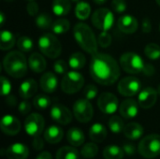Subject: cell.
Wrapping results in <instances>:
<instances>
[{
	"mask_svg": "<svg viewBox=\"0 0 160 159\" xmlns=\"http://www.w3.org/2000/svg\"><path fill=\"white\" fill-rule=\"evenodd\" d=\"M89 71L93 80L101 85H112L120 76V67L115 59L102 52L92 55Z\"/></svg>",
	"mask_w": 160,
	"mask_h": 159,
	"instance_id": "cell-1",
	"label": "cell"
},
{
	"mask_svg": "<svg viewBox=\"0 0 160 159\" xmlns=\"http://www.w3.org/2000/svg\"><path fill=\"white\" fill-rule=\"evenodd\" d=\"M73 35L75 40L83 51L92 55L98 52V40L93 30L86 23H77L74 26Z\"/></svg>",
	"mask_w": 160,
	"mask_h": 159,
	"instance_id": "cell-2",
	"label": "cell"
},
{
	"mask_svg": "<svg viewBox=\"0 0 160 159\" xmlns=\"http://www.w3.org/2000/svg\"><path fill=\"white\" fill-rule=\"evenodd\" d=\"M3 67L5 71L13 78H22L27 72V61L22 52L13 51L8 52L4 60Z\"/></svg>",
	"mask_w": 160,
	"mask_h": 159,
	"instance_id": "cell-3",
	"label": "cell"
},
{
	"mask_svg": "<svg viewBox=\"0 0 160 159\" xmlns=\"http://www.w3.org/2000/svg\"><path fill=\"white\" fill-rule=\"evenodd\" d=\"M38 48L40 52L49 58H57L62 51L61 42L52 34L42 35L38 39Z\"/></svg>",
	"mask_w": 160,
	"mask_h": 159,
	"instance_id": "cell-4",
	"label": "cell"
},
{
	"mask_svg": "<svg viewBox=\"0 0 160 159\" xmlns=\"http://www.w3.org/2000/svg\"><path fill=\"white\" fill-rule=\"evenodd\" d=\"M139 154L145 158H155L160 155V135L151 134L144 137L138 146Z\"/></svg>",
	"mask_w": 160,
	"mask_h": 159,
	"instance_id": "cell-5",
	"label": "cell"
},
{
	"mask_svg": "<svg viewBox=\"0 0 160 159\" xmlns=\"http://www.w3.org/2000/svg\"><path fill=\"white\" fill-rule=\"evenodd\" d=\"M120 66L124 71L129 74H138L143 71L145 64L138 53L128 52L121 55Z\"/></svg>",
	"mask_w": 160,
	"mask_h": 159,
	"instance_id": "cell-6",
	"label": "cell"
},
{
	"mask_svg": "<svg viewBox=\"0 0 160 159\" xmlns=\"http://www.w3.org/2000/svg\"><path fill=\"white\" fill-rule=\"evenodd\" d=\"M84 84V78L77 71H69L65 74L61 82V88L66 94H75L79 92Z\"/></svg>",
	"mask_w": 160,
	"mask_h": 159,
	"instance_id": "cell-7",
	"label": "cell"
},
{
	"mask_svg": "<svg viewBox=\"0 0 160 159\" xmlns=\"http://www.w3.org/2000/svg\"><path fill=\"white\" fill-rule=\"evenodd\" d=\"M114 22V16L109 8L101 7L97 9L92 15V23L101 31L110 30Z\"/></svg>",
	"mask_w": 160,
	"mask_h": 159,
	"instance_id": "cell-8",
	"label": "cell"
},
{
	"mask_svg": "<svg viewBox=\"0 0 160 159\" xmlns=\"http://www.w3.org/2000/svg\"><path fill=\"white\" fill-rule=\"evenodd\" d=\"M73 114L81 123H88L93 118L94 110L92 104L86 98L78 99L73 104Z\"/></svg>",
	"mask_w": 160,
	"mask_h": 159,
	"instance_id": "cell-9",
	"label": "cell"
},
{
	"mask_svg": "<svg viewBox=\"0 0 160 159\" xmlns=\"http://www.w3.org/2000/svg\"><path fill=\"white\" fill-rule=\"evenodd\" d=\"M117 90L124 97H133L142 91V82L136 77H126L119 82Z\"/></svg>",
	"mask_w": 160,
	"mask_h": 159,
	"instance_id": "cell-10",
	"label": "cell"
},
{
	"mask_svg": "<svg viewBox=\"0 0 160 159\" xmlns=\"http://www.w3.org/2000/svg\"><path fill=\"white\" fill-rule=\"evenodd\" d=\"M44 126L45 121L38 113H31L24 121V129L32 137L39 136L44 129Z\"/></svg>",
	"mask_w": 160,
	"mask_h": 159,
	"instance_id": "cell-11",
	"label": "cell"
},
{
	"mask_svg": "<svg viewBox=\"0 0 160 159\" xmlns=\"http://www.w3.org/2000/svg\"><path fill=\"white\" fill-rule=\"evenodd\" d=\"M98 106L103 113L112 114L118 109V98L112 93H103L98 99Z\"/></svg>",
	"mask_w": 160,
	"mask_h": 159,
	"instance_id": "cell-12",
	"label": "cell"
},
{
	"mask_svg": "<svg viewBox=\"0 0 160 159\" xmlns=\"http://www.w3.org/2000/svg\"><path fill=\"white\" fill-rule=\"evenodd\" d=\"M51 117L53 121L60 125H68L72 121V113L70 111L61 104H55L51 109Z\"/></svg>",
	"mask_w": 160,
	"mask_h": 159,
	"instance_id": "cell-13",
	"label": "cell"
},
{
	"mask_svg": "<svg viewBox=\"0 0 160 159\" xmlns=\"http://www.w3.org/2000/svg\"><path fill=\"white\" fill-rule=\"evenodd\" d=\"M158 100V91L153 87H146L140 92L138 102L142 109L152 108Z\"/></svg>",
	"mask_w": 160,
	"mask_h": 159,
	"instance_id": "cell-14",
	"label": "cell"
},
{
	"mask_svg": "<svg viewBox=\"0 0 160 159\" xmlns=\"http://www.w3.org/2000/svg\"><path fill=\"white\" fill-rule=\"evenodd\" d=\"M1 129L2 131L8 135V136H14L17 135L21 130V123L20 121L11 115H6L1 120Z\"/></svg>",
	"mask_w": 160,
	"mask_h": 159,
	"instance_id": "cell-15",
	"label": "cell"
},
{
	"mask_svg": "<svg viewBox=\"0 0 160 159\" xmlns=\"http://www.w3.org/2000/svg\"><path fill=\"white\" fill-rule=\"evenodd\" d=\"M138 21L132 15H123L118 19L117 26L122 33L133 34L138 29Z\"/></svg>",
	"mask_w": 160,
	"mask_h": 159,
	"instance_id": "cell-16",
	"label": "cell"
},
{
	"mask_svg": "<svg viewBox=\"0 0 160 159\" xmlns=\"http://www.w3.org/2000/svg\"><path fill=\"white\" fill-rule=\"evenodd\" d=\"M139 112V105L136 100L128 98L124 100L120 107H119V112L122 117L126 119H132L134 118Z\"/></svg>",
	"mask_w": 160,
	"mask_h": 159,
	"instance_id": "cell-17",
	"label": "cell"
},
{
	"mask_svg": "<svg viewBox=\"0 0 160 159\" xmlns=\"http://www.w3.org/2000/svg\"><path fill=\"white\" fill-rule=\"evenodd\" d=\"M39 84L42 91L45 93H53L57 89L58 79L52 72H46L41 76Z\"/></svg>",
	"mask_w": 160,
	"mask_h": 159,
	"instance_id": "cell-18",
	"label": "cell"
},
{
	"mask_svg": "<svg viewBox=\"0 0 160 159\" xmlns=\"http://www.w3.org/2000/svg\"><path fill=\"white\" fill-rule=\"evenodd\" d=\"M28 154L27 146L22 143H14L6 150V156L8 159H26Z\"/></svg>",
	"mask_w": 160,
	"mask_h": 159,
	"instance_id": "cell-19",
	"label": "cell"
},
{
	"mask_svg": "<svg viewBox=\"0 0 160 159\" xmlns=\"http://www.w3.org/2000/svg\"><path fill=\"white\" fill-rule=\"evenodd\" d=\"M28 65H29L31 70H33L36 73L43 72L47 67L45 58L40 53H38V52H34L29 56Z\"/></svg>",
	"mask_w": 160,
	"mask_h": 159,
	"instance_id": "cell-20",
	"label": "cell"
},
{
	"mask_svg": "<svg viewBox=\"0 0 160 159\" xmlns=\"http://www.w3.org/2000/svg\"><path fill=\"white\" fill-rule=\"evenodd\" d=\"M37 91H38V83L33 79H28L24 81L20 85L19 88V94L24 99L32 97L37 93Z\"/></svg>",
	"mask_w": 160,
	"mask_h": 159,
	"instance_id": "cell-21",
	"label": "cell"
},
{
	"mask_svg": "<svg viewBox=\"0 0 160 159\" xmlns=\"http://www.w3.org/2000/svg\"><path fill=\"white\" fill-rule=\"evenodd\" d=\"M63 136H64L63 129L57 126L49 127L45 130V133H44L45 141L51 144H56L59 142H61V140L63 139Z\"/></svg>",
	"mask_w": 160,
	"mask_h": 159,
	"instance_id": "cell-22",
	"label": "cell"
},
{
	"mask_svg": "<svg viewBox=\"0 0 160 159\" xmlns=\"http://www.w3.org/2000/svg\"><path fill=\"white\" fill-rule=\"evenodd\" d=\"M89 137L94 142H102L107 137V130L101 124H94L89 129Z\"/></svg>",
	"mask_w": 160,
	"mask_h": 159,
	"instance_id": "cell-23",
	"label": "cell"
},
{
	"mask_svg": "<svg viewBox=\"0 0 160 159\" xmlns=\"http://www.w3.org/2000/svg\"><path fill=\"white\" fill-rule=\"evenodd\" d=\"M124 134L129 140H138L143 134V127L138 123H129L125 126Z\"/></svg>",
	"mask_w": 160,
	"mask_h": 159,
	"instance_id": "cell-24",
	"label": "cell"
},
{
	"mask_svg": "<svg viewBox=\"0 0 160 159\" xmlns=\"http://www.w3.org/2000/svg\"><path fill=\"white\" fill-rule=\"evenodd\" d=\"M71 8V0H53L52 12L56 16H66Z\"/></svg>",
	"mask_w": 160,
	"mask_h": 159,
	"instance_id": "cell-25",
	"label": "cell"
},
{
	"mask_svg": "<svg viewBox=\"0 0 160 159\" xmlns=\"http://www.w3.org/2000/svg\"><path fill=\"white\" fill-rule=\"evenodd\" d=\"M67 139L72 146H81L84 142V134L81 129L72 127L68 131Z\"/></svg>",
	"mask_w": 160,
	"mask_h": 159,
	"instance_id": "cell-26",
	"label": "cell"
},
{
	"mask_svg": "<svg viewBox=\"0 0 160 159\" xmlns=\"http://www.w3.org/2000/svg\"><path fill=\"white\" fill-rule=\"evenodd\" d=\"M0 37H1L0 49L2 51H7V50H10L11 48H13L15 44V36L13 33L8 30H2Z\"/></svg>",
	"mask_w": 160,
	"mask_h": 159,
	"instance_id": "cell-27",
	"label": "cell"
},
{
	"mask_svg": "<svg viewBox=\"0 0 160 159\" xmlns=\"http://www.w3.org/2000/svg\"><path fill=\"white\" fill-rule=\"evenodd\" d=\"M125 152L116 145H109L103 150V157L105 159H123Z\"/></svg>",
	"mask_w": 160,
	"mask_h": 159,
	"instance_id": "cell-28",
	"label": "cell"
},
{
	"mask_svg": "<svg viewBox=\"0 0 160 159\" xmlns=\"http://www.w3.org/2000/svg\"><path fill=\"white\" fill-rule=\"evenodd\" d=\"M85 62H86L85 56L82 52H79L72 53L68 59V65L74 70L82 69L84 67Z\"/></svg>",
	"mask_w": 160,
	"mask_h": 159,
	"instance_id": "cell-29",
	"label": "cell"
},
{
	"mask_svg": "<svg viewBox=\"0 0 160 159\" xmlns=\"http://www.w3.org/2000/svg\"><path fill=\"white\" fill-rule=\"evenodd\" d=\"M91 13V7L85 1H80L77 3L75 7L76 17L80 20H86L89 18Z\"/></svg>",
	"mask_w": 160,
	"mask_h": 159,
	"instance_id": "cell-30",
	"label": "cell"
},
{
	"mask_svg": "<svg viewBox=\"0 0 160 159\" xmlns=\"http://www.w3.org/2000/svg\"><path fill=\"white\" fill-rule=\"evenodd\" d=\"M56 159H79V152L73 147L64 146L57 151Z\"/></svg>",
	"mask_w": 160,
	"mask_h": 159,
	"instance_id": "cell-31",
	"label": "cell"
},
{
	"mask_svg": "<svg viewBox=\"0 0 160 159\" xmlns=\"http://www.w3.org/2000/svg\"><path fill=\"white\" fill-rule=\"evenodd\" d=\"M69 27H70V23L67 19H58L52 22L51 29L52 33L61 35L67 33L69 30Z\"/></svg>",
	"mask_w": 160,
	"mask_h": 159,
	"instance_id": "cell-32",
	"label": "cell"
},
{
	"mask_svg": "<svg viewBox=\"0 0 160 159\" xmlns=\"http://www.w3.org/2000/svg\"><path fill=\"white\" fill-rule=\"evenodd\" d=\"M109 127L111 131H112L115 134H118L122 131H124L125 128V124L122 118L119 116H112L109 120Z\"/></svg>",
	"mask_w": 160,
	"mask_h": 159,
	"instance_id": "cell-33",
	"label": "cell"
},
{
	"mask_svg": "<svg viewBox=\"0 0 160 159\" xmlns=\"http://www.w3.org/2000/svg\"><path fill=\"white\" fill-rule=\"evenodd\" d=\"M145 55L151 60H157L160 58V46L156 43H149L144 49Z\"/></svg>",
	"mask_w": 160,
	"mask_h": 159,
	"instance_id": "cell-34",
	"label": "cell"
},
{
	"mask_svg": "<svg viewBox=\"0 0 160 159\" xmlns=\"http://www.w3.org/2000/svg\"><path fill=\"white\" fill-rule=\"evenodd\" d=\"M36 24L40 29H48L52 26V17L48 13H41L36 17Z\"/></svg>",
	"mask_w": 160,
	"mask_h": 159,
	"instance_id": "cell-35",
	"label": "cell"
},
{
	"mask_svg": "<svg viewBox=\"0 0 160 159\" xmlns=\"http://www.w3.org/2000/svg\"><path fill=\"white\" fill-rule=\"evenodd\" d=\"M33 104L36 109L44 110L51 105V98L45 95H38L33 100Z\"/></svg>",
	"mask_w": 160,
	"mask_h": 159,
	"instance_id": "cell-36",
	"label": "cell"
},
{
	"mask_svg": "<svg viewBox=\"0 0 160 159\" xmlns=\"http://www.w3.org/2000/svg\"><path fill=\"white\" fill-rule=\"evenodd\" d=\"M17 47L22 52H29L33 49V41L28 37H21L17 40Z\"/></svg>",
	"mask_w": 160,
	"mask_h": 159,
	"instance_id": "cell-37",
	"label": "cell"
},
{
	"mask_svg": "<svg viewBox=\"0 0 160 159\" xmlns=\"http://www.w3.org/2000/svg\"><path fill=\"white\" fill-rule=\"evenodd\" d=\"M98 148L97 144L91 142V143L85 144L82 147L81 154L85 158H93L98 155Z\"/></svg>",
	"mask_w": 160,
	"mask_h": 159,
	"instance_id": "cell-38",
	"label": "cell"
},
{
	"mask_svg": "<svg viewBox=\"0 0 160 159\" xmlns=\"http://www.w3.org/2000/svg\"><path fill=\"white\" fill-rule=\"evenodd\" d=\"M98 87L96 85L88 84L83 89L82 95H83L84 98H86L88 100H92V99L96 98V97L98 96Z\"/></svg>",
	"mask_w": 160,
	"mask_h": 159,
	"instance_id": "cell-39",
	"label": "cell"
},
{
	"mask_svg": "<svg viewBox=\"0 0 160 159\" xmlns=\"http://www.w3.org/2000/svg\"><path fill=\"white\" fill-rule=\"evenodd\" d=\"M98 43L102 48H108L112 44V36L107 31H102L98 35Z\"/></svg>",
	"mask_w": 160,
	"mask_h": 159,
	"instance_id": "cell-40",
	"label": "cell"
},
{
	"mask_svg": "<svg viewBox=\"0 0 160 159\" xmlns=\"http://www.w3.org/2000/svg\"><path fill=\"white\" fill-rule=\"evenodd\" d=\"M69 65H68V63L64 60H57L53 63V70L55 71V73L59 74V75H65L66 73H68V67Z\"/></svg>",
	"mask_w": 160,
	"mask_h": 159,
	"instance_id": "cell-41",
	"label": "cell"
},
{
	"mask_svg": "<svg viewBox=\"0 0 160 159\" xmlns=\"http://www.w3.org/2000/svg\"><path fill=\"white\" fill-rule=\"evenodd\" d=\"M112 7L115 12L122 13V12L126 11V9L128 7V4H127L126 0H112Z\"/></svg>",
	"mask_w": 160,
	"mask_h": 159,
	"instance_id": "cell-42",
	"label": "cell"
},
{
	"mask_svg": "<svg viewBox=\"0 0 160 159\" xmlns=\"http://www.w3.org/2000/svg\"><path fill=\"white\" fill-rule=\"evenodd\" d=\"M11 90L10 82L5 77L1 76V95L2 96H8Z\"/></svg>",
	"mask_w": 160,
	"mask_h": 159,
	"instance_id": "cell-43",
	"label": "cell"
},
{
	"mask_svg": "<svg viewBox=\"0 0 160 159\" xmlns=\"http://www.w3.org/2000/svg\"><path fill=\"white\" fill-rule=\"evenodd\" d=\"M26 10H27V13L30 15V16H36L38 12V5L37 2L34 1H29V3L27 4V7H26Z\"/></svg>",
	"mask_w": 160,
	"mask_h": 159,
	"instance_id": "cell-44",
	"label": "cell"
},
{
	"mask_svg": "<svg viewBox=\"0 0 160 159\" xmlns=\"http://www.w3.org/2000/svg\"><path fill=\"white\" fill-rule=\"evenodd\" d=\"M18 110H19V112L21 114H27L30 111H31V104L26 101V100H23L20 103L19 107H18Z\"/></svg>",
	"mask_w": 160,
	"mask_h": 159,
	"instance_id": "cell-45",
	"label": "cell"
},
{
	"mask_svg": "<svg viewBox=\"0 0 160 159\" xmlns=\"http://www.w3.org/2000/svg\"><path fill=\"white\" fill-rule=\"evenodd\" d=\"M142 29L143 33H150L152 30V23H151V20L149 18H144L142 20Z\"/></svg>",
	"mask_w": 160,
	"mask_h": 159,
	"instance_id": "cell-46",
	"label": "cell"
},
{
	"mask_svg": "<svg viewBox=\"0 0 160 159\" xmlns=\"http://www.w3.org/2000/svg\"><path fill=\"white\" fill-rule=\"evenodd\" d=\"M32 144H33V147H34L35 150L39 151V150H41V149L43 148L44 142H43V140H42L41 138H39V136H37V137H35V139H34Z\"/></svg>",
	"mask_w": 160,
	"mask_h": 159,
	"instance_id": "cell-47",
	"label": "cell"
},
{
	"mask_svg": "<svg viewBox=\"0 0 160 159\" xmlns=\"http://www.w3.org/2000/svg\"><path fill=\"white\" fill-rule=\"evenodd\" d=\"M123 150H124L126 155L133 156L135 154V152H136V147H135V145H133L131 143H128V144H125L123 146Z\"/></svg>",
	"mask_w": 160,
	"mask_h": 159,
	"instance_id": "cell-48",
	"label": "cell"
},
{
	"mask_svg": "<svg viewBox=\"0 0 160 159\" xmlns=\"http://www.w3.org/2000/svg\"><path fill=\"white\" fill-rule=\"evenodd\" d=\"M146 76H152L154 73H155V68L152 65H145L144 66V68H143V71H142Z\"/></svg>",
	"mask_w": 160,
	"mask_h": 159,
	"instance_id": "cell-49",
	"label": "cell"
},
{
	"mask_svg": "<svg viewBox=\"0 0 160 159\" xmlns=\"http://www.w3.org/2000/svg\"><path fill=\"white\" fill-rule=\"evenodd\" d=\"M6 102H7V104H8V106L13 107V106L16 105L17 100H16V98H15L13 96H8V97H7V99H6Z\"/></svg>",
	"mask_w": 160,
	"mask_h": 159,
	"instance_id": "cell-50",
	"label": "cell"
},
{
	"mask_svg": "<svg viewBox=\"0 0 160 159\" xmlns=\"http://www.w3.org/2000/svg\"><path fill=\"white\" fill-rule=\"evenodd\" d=\"M36 159H52V155L49 152H42L40 153Z\"/></svg>",
	"mask_w": 160,
	"mask_h": 159,
	"instance_id": "cell-51",
	"label": "cell"
},
{
	"mask_svg": "<svg viewBox=\"0 0 160 159\" xmlns=\"http://www.w3.org/2000/svg\"><path fill=\"white\" fill-rule=\"evenodd\" d=\"M4 23H5V15L3 12H1L0 13V24H1V26L4 25Z\"/></svg>",
	"mask_w": 160,
	"mask_h": 159,
	"instance_id": "cell-52",
	"label": "cell"
},
{
	"mask_svg": "<svg viewBox=\"0 0 160 159\" xmlns=\"http://www.w3.org/2000/svg\"><path fill=\"white\" fill-rule=\"evenodd\" d=\"M96 4H98V5H102V4H104L107 0H93Z\"/></svg>",
	"mask_w": 160,
	"mask_h": 159,
	"instance_id": "cell-53",
	"label": "cell"
},
{
	"mask_svg": "<svg viewBox=\"0 0 160 159\" xmlns=\"http://www.w3.org/2000/svg\"><path fill=\"white\" fill-rule=\"evenodd\" d=\"M157 91H158V95H160V83H159V85L158 86V89H157Z\"/></svg>",
	"mask_w": 160,
	"mask_h": 159,
	"instance_id": "cell-54",
	"label": "cell"
},
{
	"mask_svg": "<svg viewBox=\"0 0 160 159\" xmlns=\"http://www.w3.org/2000/svg\"><path fill=\"white\" fill-rule=\"evenodd\" d=\"M71 2H74V3H78V2H80V0H71Z\"/></svg>",
	"mask_w": 160,
	"mask_h": 159,
	"instance_id": "cell-55",
	"label": "cell"
},
{
	"mask_svg": "<svg viewBox=\"0 0 160 159\" xmlns=\"http://www.w3.org/2000/svg\"><path fill=\"white\" fill-rule=\"evenodd\" d=\"M156 1H157L158 5V6H160V0H156Z\"/></svg>",
	"mask_w": 160,
	"mask_h": 159,
	"instance_id": "cell-56",
	"label": "cell"
},
{
	"mask_svg": "<svg viewBox=\"0 0 160 159\" xmlns=\"http://www.w3.org/2000/svg\"><path fill=\"white\" fill-rule=\"evenodd\" d=\"M5 1H7V2H12V1H14V0H5Z\"/></svg>",
	"mask_w": 160,
	"mask_h": 159,
	"instance_id": "cell-57",
	"label": "cell"
},
{
	"mask_svg": "<svg viewBox=\"0 0 160 159\" xmlns=\"http://www.w3.org/2000/svg\"><path fill=\"white\" fill-rule=\"evenodd\" d=\"M27 1H34V0H27Z\"/></svg>",
	"mask_w": 160,
	"mask_h": 159,
	"instance_id": "cell-58",
	"label": "cell"
},
{
	"mask_svg": "<svg viewBox=\"0 0 160 159\" xmlns=\"http://www.w3.org/2000/svg\"><path fill=\"white\" fill-rule=\"evenodd\" d=\"M159 29H160V26H159Z\"/></svg>",
	"mask_w": 160,
	"mask_h": 159,
	"instance_id": "cell-59",
	"label": "cell"
}]
</instances>
